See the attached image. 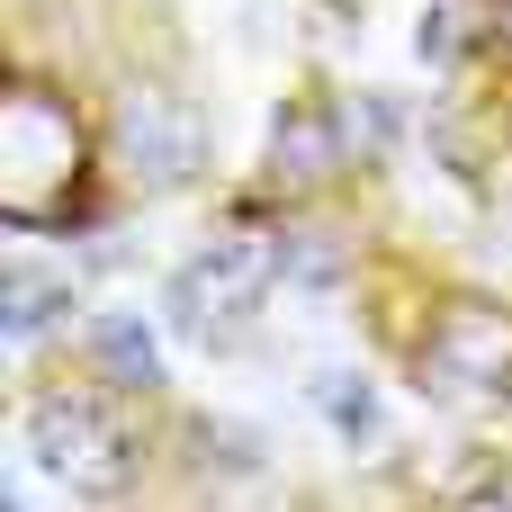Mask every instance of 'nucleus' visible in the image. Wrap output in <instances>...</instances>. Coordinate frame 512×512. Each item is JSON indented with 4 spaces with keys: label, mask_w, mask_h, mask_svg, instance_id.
<instances>
[{
    "label": "nucleus",
    "mask_w": 512,
    "mask_h": 512,
    "mask_svg": "<svg viewBox=\"0 0 512 512\" xmlns=\"http://www.w3.org/2000/svg\"><path fill=\"white\" fill-rule=\"evenodd\" d=\"M270 270H279V261H270L261 243H216V252H198V261L171 279V324L207 342L225 315H243V306L270 288Z\"/></svg>",
    "instance_id": "1"
},
{
    "label": "nucleus",
    "mask_w": 512,
    "mask_h": 512,
    "mask_svg": "<svg viewBox=\"0 0 512 512\" xmlns=\"http://www.w3.org/2000/svg\"><path fill=\"white\" fill-rule=\"evenodd\" d=\"M117 144H126L135 180H153V189H180V180L198 171V126H189V117H180L162 90H135V99H126Z\"/></svg>",
    "instance_id": "2"
},
{
    "label": "nucleus",
    "mask_w": 512,
    "mask_h": 512,
    "mask_svg": "<svg viewBox=\"0 0 512 512\" xmlns=\"http://www.w3.org/2000/svg\"><path fill=\"white\" fill-rule=\"evenodd\" d=\"M315 405L333 414L342 441H369V432H378V396H369V378H351V369H324V378H315Z\"/></svg>",
    "instance_id": "3"
},
{
    "label": "nucleus",
    "mask_w": 512,
    "mask_h": 512,
    "mask_svg": "<svg viewBox=\"0 0 512 512\" xmlns=\"http://www.w3.org/2000/svg\"><path fill=\"white\" fill-rule=\"evenodd\" d=\"M63 297H72V288H54V279H36L27 261H9V333H18V342L45 333V315H54Z\"/></svg>",
    "instance_id": "4"
},
{
    "label": "nucleus",
    "mask_w": 512,
    "mask_h": 512,
    "mask_svg": "<svg viewBox=\"0 0 512 512\" xmlns=\"http://www.w3.org/2000/svg\"><path fill=\"white\" fill-rule=\"evenodd\" d=\"M99 351H108L126 378H153V333H144L135 315H108V324H99Z\"/></svg>",
    "instance_id": "5"
}]
</instances>
